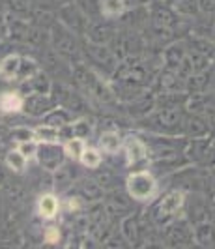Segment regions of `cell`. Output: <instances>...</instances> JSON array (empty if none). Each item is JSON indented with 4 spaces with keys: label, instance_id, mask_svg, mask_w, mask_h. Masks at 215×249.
<instances>
[{
    "label": "cell",
    "instance_id": "obj_1",
    "mask_svg": "<svg viewBox=\"0 0 215 249\" xmlns=\"http://www.w3.org/2000/svg\"><path fill=\"white\" fill-rule=\"evenodd\" d=\"M127 187V195L133 200H139V202H146V200H152L157 193V180L152 173L148 171H135L127 176L126 180Z\"/></svg>",
    "mask_w": 215,
    "mask_h": 249
},
{
    "label": "cell",
    "instance_id": "obj_2",
    "mask_svg": "<svg viewBox=\"0 0 215 249\" xmlns=\"http://www.w3.org/2000/svg\"><path fill=\"white\" fill-rule=\"evenodd\" d=\"M38 163L49 173H56L66 161V152L64 146L58 142H38V148H36V156H34Z\"/></svg>",
    "mask_w": 215,
    "mask_h": 249
},
{
    "label": "cell",
    "instance_id": "obj_3",
    "mask_svg": "<svg viewBox=\"0 0 215 249\" xmlns=\"http://www.w3.org/2000/svg\"><path fill=\"white\" fill-rule=\"evenodd\" d=\"M182 206H183V193L182 191H170L153 208V219L159 225L170 223L178 215V212L182 210Z\"/></svg>",
    "mask_w": 215,
    "mask_h": 249
},
{
    "label": "cell",
    "instance_id": "obj_4",
    "mask_svg": "<svg viewBox=\"0 0 215 249\" xmlns=\"http://www.w3.org/2000/svg\"><path fill=\"white\" fill-rule=\"evenodd\" d=\"M51 109H54V101L49 94H30L23 103V111L30 116H45Z\"/></svg>",
    "mask_w": 215,
    "mask_h": 249
},
{
    "label": "cell",
    "instance_id": "obj_5",
    "mask_svg": "<svg viewBox=\"0 0 215 249\" xmlns=\"http://www.w3.org/2000/svg\"><path fill=\"white\" fill-rule=\"evenodd\" d=\"M122 148L126 152V161L129 167L144 161V160L148 158V146H146L139 137L126 139V142H122Z\"/></svg>",
    "mask_w": 215,
    "mask_h": 249
},
{
    "label": "cell",
    "instance_id": "obj_6",
    "mask_svg": "<svg viewBox=\"0 0 215 249\" xmlns=\"http://www.w3.org/2000/svg\"><path fill=\"white\" fill-rule=\"evenodd\" d=\"M21 64H23L21 54H8L0 62V79H4L8 83H17L19 73H21Z\"/></svg>",
    "mask_w": 215,
    "mask_h": 249
},
{
    "label": "cell",
    "instance_id": "obj_7",
    "mask_svg": "<svg viewBox=\"0 0 215 249\" xmlns=\"http://www.w3.org/2000/svg\"><path fill=\"white\" fill-rule=\"evenodd\" d=\"M38 213L41 219L52 221L60 213V200L52 193H45L38 199Z\"/></svg>",
    "mask_w": 215,
    "mask_h": 249
},
{
    "label": "cell",
    "instance_id": "obj_8",
    "mask_svg": "<svg viewBox=\"0 0 215 249\" xmlns=\"http://www.w3.org/2000/svg\"><path fill=\"white\" fill-rule=\"evenodd\" d=\"M23 103H25V98L19 92L6 90L0 94V111L6 112V114L23 111Z\"/></svg>",
    "mask_w": 215,
    "mask_h": 249
},
{
    "label": "cell",
    "instance_id": "obj_9",
    "mask_svg": "<svg viewBox=\"0 0 215 249\" xmlns=\"http://www.w3.org/2000/svg\"><path fill=\"white\" fill-rule=\"evenodd\" d=\"M25 87L28 88V90H26L28 96H30V94H49L52 88V83H51V79L43 73V71H39V73H36L32 79L26 81Z\"/></svg>",
    "mask_w": 215,
    "mask_h": 249
},
{
    "label": "cell",
    "instance_id": "obj_10",
    "mask_svg": "<svg viewBox=\"0 0 215 249\" xmlns=\"http://www.w3.org/2000/svg\"><path fill=\"white\" fill-rule=\"evenodd\" d=\"M71 122H73V120H71V114L66 111V109H56V107L51 109V111L43 116V124L51 125V127H56V129L71 124Z\"/></svg>",
    "mask_w": 215,
    "mask_h": 249
},
{
    "label": "cell",
    "instance_id": "obj_11",
    "mask_svg": "<svg viewBox=\"0 0 215 249\" xmlns=\"http://www.w3.org/2000/svg\"><path fill=\"white\" fill-rule=\"evenodd\" d=\"M122 148V137L116 131H105L99 137V150H103L105 154H116Z\"/></svg>",
    "mask_w": 215,
    "mask_h": 249
},
{
    "label": "cell",
    "instance_id": "obj_12",
    "mask_svg": "<svg viewBox=\"0 0 215 249\" xmlns=\"http://www.w3.org/2000/svg\"><path fill=\"white\" fill-rule=\"evenodd\" d=\"M26 160L25 156L19 152V150H10L8 154H6V167L13 171V173H17V175H23L26 171Z\"/></svg>",
    "mask_w": 215,
    "mask_h": 249
},
{
    "label": "cell",
    "instance_id": "obj_13",
    "mask_svg": "<svg viewBox=\"0 0 215 249\" xmlns=\"http://www.w3.org/2000/svg\"><path fill=\"white\" fill-rule=\"evenodd\" d=\"M101 152L99 148H94V146H84L83 150V154H81V158H79V163L81 165H84V167H88V169H96V167H99L101 165Z\"/></svg>",
    "mask_w": 215,
    "mask_h": 249
},
{
    "label": "cell",
    "instance_id": "obj_14",
    "mask_svg": "<svg viewBox=\"0 0 215 249\" xmlns=\"http://www.w3.org/2000/svg\"><path fill=\"white\" fill-rule=\"evenodd\" d=\"M62 146H64V152H66L67 158H71L73 161H79L83 150H84V146H86V141H84V139H79V137H71V139H67Z\"/></svg>",
    "mask_w": 215,
    "mask_h": 249
},
{
    "label": "cell",
    "instance_id": "obj_15",
    "mask_svg": "<svg viewBox=\"0 0 215 249\" xmlns=\"http://www.w3.org/2000/svg\"><path fill=\"white\" fill-rule=\"evenodd\" d=\"M127 10L126 0H103L101 13L105 17H118Z\"/></svg>",
    "mask_w": 215,
    "mask_h": 249
},
{
    "label": "cell",
    "instance_id": "obj_16",
    "mask_svg": "<svg viewBox=\"0 0 215 249\" xmlns=\"http://www.w3.org/2000/svg\"><path fill=\"white\" fill-rule=\"evenodd\" d=\"M34 133H36V141H38V142H58V141H60L58 129H56V127H51V125H47V124L38 125V127L34 129Z\"/></svg>",
    "mask_w": 215,
    "mask_h": 249
},
{
    "label": "cell",
    "instance_id": "obj_17",
    "mask_svg": "<svg viewBox=\"0 0 215 249\" xmlns=\"http://www.w3.org/2000/svg\"><path fill=\"white\" fill-rule=\"evenodd\" d=\"M122 232H124V236L127 238V242H131V244H137V240H139V223H137V219L135 217H127L124 225H122Z\"/></svg>",
    "mask_w": 215,
    "mask_h": 249
},
{
    "label": "cell",
    "instance_id": "obj_18",
    "mask_svg": "<svg viewBox=\"0 0 215 249\" xmlns=\"http://www.w3.org/2000/svg\"><path fill=\"white\" fill-rule=\"evenodd\" d=\"M195 236H197V240L202 244V246H212L215 240V232H214V227L208 223L200 225L197 231H195Z\"/></svg>",
    "mask_w": 215,
    "mask_h": 249
},
{
    "label": "cell",
    "instance_id": "obj_19",
    "mask_svg": "<svg viewBox=\"0 0 215 249\" xmlns=\"http://www.w3.org/2000/svg\"><path fill=\"white\" fill-rule=\"evenodd\" d=\"M12 137H13V141H17V142L21 144V142L36 141V133H34V129H32V127H25V125H21V127H15V129H13Z\"/></svg>",
    "mask_w": 215,
    "mask_h": 249
},
{
    "label": "cell",
    "instance_id": "obj_20",
    "mask_svg": "<svg viewBox=\"0 0 215 249\" xmlns=\"http://www.w3.org/2000/svg\"><path fill=\"white\" fill-rule=\"evenodd\" d=\"M71 129H73V137L79 139H86L90 137L92 133V125L86 122V120H77V122H71Z\"/></svg>",
    "mask_w": 215,
    "mask_h": 249
},
{
    "label": "cell",
    "instance_id": "obj_21",
    "mask_svg": "<svg viewBox=\"0 0 215 249\" xmlns=\"http://www.w3.org/2000/svg\"><path fill=\"white\" fill-rule=\"evenodd\" d=\"M36 148H38V142L36 141H30V142H21L19 146H17V150L25 156L26 160H32L34 156H36Z\"/></svg>",
    "mask_w": 215,
    "mask_h": 249
},
{
    "label": "cell",
    "instance_id": "obj_22",
    "mask_svg": "<svg viewBox=\"0 0 215 249\" xmlns=\"http://www.w3.org/2000/svg\"><path fill=\"white\" fill-rule=\"evenodd\" d=\"M43 236L49 244H56L60 240V231H58V227H47L43 231Z\"/></svg>",
    "mask_w": 215,
    "mask_h": 249
},
{
    "label": "cell",
    "instance_id": "obj_23",
    "mask_svg": "<svg viewBox=\"0 0 215 249\" xmlns=\"http://www.w3.org/2000/svg\"><path fill=\"white\" fill-rule=\"evenodd\" d=\"M81 206H83V204H81V199H79V197H69V199H67V204H66V208H67L69 212H79Z\"/></svg>",
    "mask_w": 215,
    "mask_h": 249
},
{
    "label": "cell",
    "instance_id": "obj_24",
    "mask_svg": "<svg viewBox=\"0 0 215 249\" xmlns=\"http://www.w3.org/2000/svg\"><path fill=\"white\" fill-rule=\"evenodd\" d=\"M189 129L193 131V135H200V133L204 131V124H202V122H198V120L195 118V120H191V122H189Z\"/></svg>",
    "mask_w": 215,
    "mask_h": 249
},
{
    "label": "cell",
    "instance_id": "obj_25",
    "mask_svg": "<svg viewBox=\"0 0 215 249\" xmlns=\"http://www.w3.org/2000/svg\"><path fill=\"white\" fill-rule=\"evenodd\" d=\"M66 249H83V242H81V240H71V242L66 246Z\"/></svg>",
    "mask_w": 215,
    "mask_h": 249
},
{
    "label": "cell",
    "instance_id": "obj_26",
    "mask_svg": "<svg viewBox=\"0 0 215 249\" xmlns=\"http://www.w3.org/2000/svg\"><path fill=\"white\" fill-rule=\"evenodd\" d=\"M6 180V173H4V169H2V165H0V182H4Z\"/></svg>",
    "mask_w": 215,
    "mask_h": 249
},
{
    "label": "cell",
    "instance_id": "obj_27",
    "mask_svg": "<svg viewBox=\"0 0 215 249\" xmlns=\"http://www.w3.org/2000/svg\"><path fill=\"white\" fill-rule=\"evenodd\" d=\"M148 249H159V248H155V246H153V248H148Z\"/></svg>",
    "mask_w": 215,
    "mask_h": 249
}]
</instances>
